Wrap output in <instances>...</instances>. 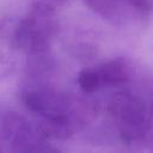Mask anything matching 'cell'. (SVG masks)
<instances>
[{"mask_svg": "<svg viewBox=\"0 0 153 153\" xmlns=\"http://www.w3.org/2000/svg\"><path fill=\"white\" fill-rule=\"evenodd\" d=\"M44 1H47V2H49V4H51V5H54V6H61V5H65V4H67L69 0H44Z\"/></svg>", "mask_w": 153, "mask_h": 153, "instance_id": "6", "label": "cell"}, {"mask_svg": "<svg viewBox=\"0 0 153 153\" xmlns=\"http://www.w3.org/2000/svg\"><path fill=\"white\" fill-rule=\"evenodd\" d=\"M129 78L128 63L123 59H112L81 69L78 74V85L85 94H91L103 88L126 85Z\"/></svg>", "mask_w": 153, "mask_h": 153, "instance_id": "4", "label": "cell"}, {"mask_svg": "<svg viewBox=\"0 0 153 153\" xmlns=\"http://www.w3.org/2000/svg\"><path fill=\"white\" fill-rule=\"evenodd\" d=\"M108 115L123 143L142 141L153 129V111L147 102L131 91L115 93L108 103Z\"/></svg>", "mask_w": 153, "mask_h": 153, "instance_id": "1", "label": "cell"}, {"mask_svg": "<svg viewBox=\"0 0 153 153\" xmlns=\"http://www.w3.org/2000/svg\"><path fill=\"white\" fill-rule=\"evenodd\" d=\"M59 25L60 20L55 6L47 1H36L16 25L12 43L26 54L50 49Z\"/></svg>", "mask_w": 153, "mask_h": 153, "instance_id": "2", "label": "cell"}, {"mask_svg": "<svg viewBox=\"0 0 153 153\" xmlns=\"http://www.w3.org/2000/svg\"><path fill=\"white\" fill-rule=\"evenodd\" d=\"M103 19L117 25L146 20L153 16V0H82Z\"/></svg>", "mask_w": 153, "mask_h": 153, "instance_id": "5", "label": "cell"}, {"mask_svg": "<svg viewBox=\"0 0 153 153\" xmlns=\"http://www.w3.org/2000/svg\"><path fill=\"white\" fill-rule=\"evenodd\" d=\"M55 151L37 123L16 111L0 114V152L29 153Z\"/></svg>", "mask_w": 153, "mask_h": 153, "instance_id": "3", "label": "cell"}]
</instances>
